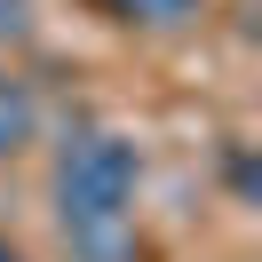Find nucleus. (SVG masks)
I'll use <instances>...</instances> for the list:
<instances>
[{"instance_id": "obj_3", "label": "nucleus", "mask_w": 262, "mask_h": 262, "mask_svg": "<svg viewBox=\"0 0 262 262\" xmlns=\"http://www.w3.org/2000/svg\"><path fill=\"white\" fill-rule=\"evenodd\" d=\"M32 135H40V103H32V88H24L16 72H0V159L32 151Z\"/></svg>"}, {"instance_id": "obj_1", "label": "nucleus", "mask_w": 262, "mask_h": 262, "mask_svg": "<svg viewBox=\"0 0 262 262\" xmlns=\"http://www.w3.org/2000/svg\"><path fill=\"white\" fill-rule=\"evenodd\" d=\"M135 191H143V151H135V135L103 127V119H88V127L64 135L56 175H48V199H56L64 238L80 246L88 262H119L127 254V238H135Z\"/></svg>"}, {"instance_id": "obj_5", "label": "nucleus", "mask_w": 262, "mask_h": 262, "mask_svg": "<svg viewBox=\"0 0 262 262\" xmlns=\"http://www.w3.org/2000/svg\"><path fill=\"white\" fill-rule=\"evenodd\" d=\"M0 262H24V254H16V246H0Z\"/></svg>"}, {"instance_id": "obj_2", "label": "nucleus", "mask_w": 262, "mask_h": 262, "mask_svg": "<svg viewBox=\"0 0 262 262\" xmlns=\"http://www.w3.org/2000/svg\"><path fill=\"white\" fill-rule=\"evenodd\" d=\"M103 24H127V32H175L199 16V0H88Z\"/></svg>"}, {"instance_id": "obj_4", "label": "nucleus", "mask_w": 262, "mask_h": 262, "mask_svg": "<svg viewBox=\"0 0 262 262\" xmlns=\"http://www.w3.org/2000/svg\"><path fill=\"white\" fill-rule=\"evenodd\" d=\"M32 32V0H0V48Z\"/></svg>"}]
</instances>
